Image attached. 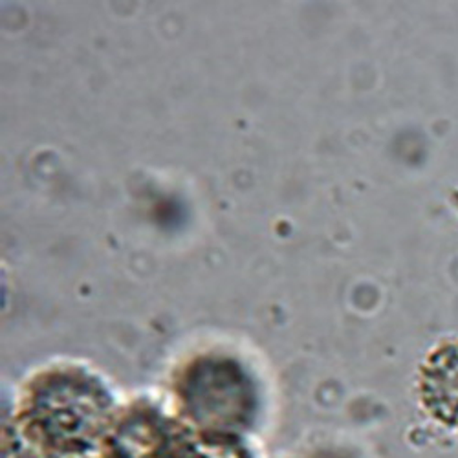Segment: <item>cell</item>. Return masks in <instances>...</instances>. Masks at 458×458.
I'll return each mask as SVG.
<instances>
[{
    "label": "cell",
    "mask_w": 458,
    "mask_h": 458,
    "mask_svg": "<svg viewBox=\"0 0 458 458\" xmlns=\"http://www.w3.org/2000/svg\"><path fill=\"white\" fill-rule=\"evenodd\" d=\"M28 418L43 445L64 454L80 453L105 429L108 400L92 381L59 377L35 394Z\"/></svg>",
    "instance_id": "cell-1"
},
{
    "label": "cell",
    "mask_w": 458,
    "mask_h": 458,
    "mask_svg": "<svg viewBox=\"0 0 458 458\" xmlns=\"http://www.w3.org/2000/svg\"><path fill=\"white\" fill-rule=\"evenodd\" d=\"M185 402L200 424L213 429H233L244 422L250 394L237 369L204 365L187 379Z\"/></svg>",
    "instance_id": "cell-2"
},
{
    "label": "cell",
    "mask_w": 458,
    "mask_h": 458,
    "mask_svg": "<svg viewBox=\"0 0 458 458\" xmlns=\"http://www.w3.org/2000/svg\"><path fill=\"white\" fill-rule=\"evenodd\" d=\"M416 393L437 426L458 433V335L438 341L420 361Z\"/></svg>",
    "instance_id": "cell-3"
}]
</instances>
